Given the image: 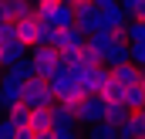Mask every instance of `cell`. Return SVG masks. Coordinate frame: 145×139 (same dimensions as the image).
Returning <instances> with one entry per match:
<instances>
[{"label":"cell","instance_id":"8fae6325","mask_svg":"<svg viewBox=\"0 0 145 139\" xmlns=\"http://www.w3.org/2000/svg\"><path fill=\"white\" fill-rule=\"evenodd\" d=\"M111 78L121 81V85H138V81H142V65H135V61L115 65V68H111Z\"/></svg>","mask_w":145,"mask_h":139},{"label":"cell","instance_id":"ac0fdd59","mask_svg":"<svg viewBox=\"0 0 145 139\" xmlns=\"http://www.w3.org/2000/svg\"><path fill=\"white\" fill-rule=\"evenodd\" d=\"M88 139H118V126L108 122V119H101V122L88 126Z\"/></svg>","mask_w":145,"mask_h":139},{"label":"cell","instance_id":"52a82bcc","mask_svg":"<svg viewBox=\"0 0 145 139\" xmlns=\"http://www.w3.org/2000/svg\"><path fill=\"white\" fill-rule=\"evenodd\" d=\"M128 51H132L128 37H125V34H115V37H111V44H108V51H105V58H101V61H105L108 68H115V65H125V61H132V58H128Z\"/></svg>","mask_w":145,"mask_h":139},{"label":"cell","instance_id":"6da1fadb","mask_svg":"<svg viewBox=\"0 0 145 139\" xmlns=\"http://www.w3.org/2000/svg\"><path fill=\"white\" fill-rule=\"evenodd\" d=\"M51 81V92H54V99L64 105H78L81 99H84V88L78 85V78H74V68H68V65H57V71L47 78Z\"/></svg>","mask_w":145,"mask_h":139},{"label":"cell","instance_id":"7c38bea8","mask_svg":"<svg viewBox=\"0 0 145 139\" xmlns=\"http://www.w3.org/2000/svg\"><path fill=\"white\" fill-rule=\"evenodd\" d=\"M31 75H34V65H31V58H20L17 65H7V68H3V81H17V85H24Z\"/></svg>","mask_w":145,"mask_h":139},{"label":"cell","instance_id":"9c48e42d","mask_svg":"<svg viewBox=\"0 0 145 139\" xmlns=\"http://www.w3.org/2000/svg\"><path fill=\"white\" fill-rule=\"evenodd\" d=\"M40 21H47V24H54V27H68V24H74V3H54L51 10H40L37 14Z\"/></svg>","mask_w":145,"mask_h":139},{"label":"cell","instance_id":"d4e9b609","mask_svg":"<svg viewBox=\"0 0 145 139\" xmlns=\"http://www.w3.org/2000/svg\"><path fill=\"white\" fill-rule=\"evenodd\" d=\"M118 3L128 17H142V10H145V0H118Z\"/></svg>","mask_w":145,"mask_h":139},{"label":"cell","instance_id":"44dd1931","mask_svg":"<svg viewBox=\"0 0 145 139\" xmlns=\"http://www.w3.org/2000/svg\"><path fill=\"white\" fill-rule=\"evenodd\" d=\"M7 119H10L17 129H24V126H31V109H27L24 102H17V105H10V109H7Z\"/></svg>","mask_w":145,"mask_h":139},{"label":"cell","instance_id":"d6a6232c","mask_svg":"<svg viewBox=\"0 0 145 139\" xmlns=\"http://www.w3.org/2000/svg\"><path fill=\"white\" fill-rule=\"evenodd\" d=\"M0 81H3V75H0Z\"/></svg>","mask_w":145,"mask_h":139},{"label":"cell","instance_id":"836d02e7","mask_svg":"<svg viewBox=\"0 0 145 139\" xmlns=\"http://www.w3.org/2000/svg\"><path fill=\"white\" fill-rule=\"evenodd\" d=\"M138 139H145V136H138Z\"/></svg>","mask_w":145,"mask_h":139},{"label":"cell","instance_id":"9a60e30c","mask_svg":"<svg viewBox=\"0 0 145 139\" xmlns=\"http://www.w3.org/2000/svg\"><path fill=\"white\" fill-rule=\"evenodd\" d=\"M27 51H31V44H24L20 37L3 41V68H7V65H17L20 58H27Z\"/></svg>","mask_w":145,"mask_h":139},{"label":"cell","instance_id":"e0dca14e","mask_svg":"<svg viewBox=\"0 0 145 139\" xmlns=\"http://www.w3.org/2000/svg\"><path fill=\"white\" fill-rule=\"evenodd\" d=\"M31 129H34V132H51V129H54L51 105H44V109H31Z\"/></svg>","mask_w":145,"mask_h":139},{"label":"cell","instance_id":"484cf974","mask_svg":"<svg viewBox=\"0 0 145 139\" xmlns=\"http://www.w3.org/2000/svg\"><path fill=\"white\" fill-rule=\"evenodd\" d=\"M128 58H132L135 65H142V68H145V41H135V44H132V51H128Z\"/></svg>","mask_w":145,"mask_h":139},{"label":"cell","instance_id":"83f0119b","mask_svg":"<svg viewBox=\"0 0 145 139\" xmlns=\"http://www.w3.org/2000/svg\"><path fill=\"white\" fill-rule=\"evenodd\" d=\"M51 136L54 139H78V129L74 126H68V129H51Z\"/></svg>","mask_w":145,"mask_h":139},{"label":"cell","instance_id":"4316f807","mask_svg":"<svg viewBox=\"0 0 145 139\" xmlns=\"http://www.w3.org/2000/svg\"><path fill=\"white\" fill-rule=\"evenodd\" d=\"M0 139H17V126L10 119H0Z\"/></svg>","mask_w":145,"mask_h":139},{"label":"cell","instance_id":"5b68a950","mask_svg":"<svg viewBox=\"0 0 145 139\" xmlns=\"http://www.w3.org/2000/svg\"><path fill=\"white\" fill-rule=\"evenodd\" d=\"M74 24H78L84 34L105 31V27H101V10H98L91 0H81V3H74Z\"/></svg>","mask_w":145,"mask_h":139},{"label":"cell","instance_id":"30bf717a","mask_svg":"<svg viewBox=\"0 0 145 139\" xmlns=\"http://www.w3.org/2000/svg\"><path fill=\"white\" fill-rule=\"evenodd\" d=\"M125 24H128V14L121 10V3H111V7L101 10V27H105V31L121 34V27H125Z\"/></svg>","mask_w":145,"mask_h":139},{"label":"cell","instance_id":"f546056e","mask_svg":"<svg viewBox=\"0 0 145 139\" xmlns=\"http://www.w3.org/2000/svg\"><path fill=\"white\" fill-rule=\"evenodd\" d=\"M138 115H142V119H145V105H142V109H138Z\"/></svg>","mask_w":145,"mask_h":139},{"label":"cell","instance_id":"4dcf8cb0","mask_svg":"<svg viewBox=\"0 0 145 139\" xmlns=\"http://www.w3.org/2000/svg\"><path fill=\"white\" fill-rule=\"evenodd\" d=\"M64 3H81V0H64Z\"/></svg>","mask_w":145,"mask_h":139},{"label":"cell","instance_id":"cb8c5ba5","mask_svg":"<svg viewBox=\"0 0 145 139\" xmlns=\"http://www.w3.org/2000/svg\"><path fill=\"white\" fill-rule=\"evenodd\" d=\"M125 92H128V85H121V81H115V78L101 88V95H105L108 102H125Z\"/></svg>","mask_w":145,"mask_h":139},{"label":"cell","instance_id":"ffe728a7","mask_svg":"<svg viewBox=\"0 0 145 139\" xmlns=\"http://www.w3.org/2000/svg\"><path fill=\"white\" fill-rule=\"evenodd\" d=\"M121 34L128 37V44H135V41H145V21H142V17H128V24L121 27Z\"/></svg>","mask_w":145,"mask_h":139},{"label":"cell","instance_id":"4fadbf2b","mask_svg":"<svg viewBox=\"0 0 145 139\" xmlns=\"http://www.w3.org/2000/svg\"><path fill=\"white\" fill-rule=\"evenodd\" d=\"M57 31H61V27H54V24H47V21H40V17H37L34 48H57Z\"/></svg>","mask_w":145,"mask_h":139},{"label":"cell","instance_id":"8992f818","mask_svg":"<svg viewBox=\"0 0 145 139\" xmlns=\"http://www.w3.org/2000/svg\"><path fill=\"white\" fill-rule=\"evenodd\" d=\"M31 65H34V75L51 78L57 71V65H61V51L57 48H34L31 51Z\"/></svg>","mask_w":145,"mask_h":139},{"label":"cell","instance_id":"ba28073f","mask_svg":"<svg viewBox=\"0 0 145 139\" xmlns=\"http://www.w3.org/2000/svg\"><path fill=\"white\" fill-rule=\"evenodd\" d=\"M84 41H88V34H84L78 24H68V27L57 31V51H81Z\"/></svg>","mask_w":145,"mask_h":139},{"label":"cell","instance_id":"3957f363","mask_svg":"<svg viewBox=\"0 0 145 139\" xmlns=\"http://www.w3.org/2000/svg\"><path fill=\"white\" fill-rule=\"evenodd\" d=\"M74 78L84 88V95H101V88L111 81V68L108 65H81V68H74Z\"/></svg>","mask_w":145,"mask_h":139},{"label":"cell","instance_id":"7a4b0ae2","mask_svg":"<svg viewBox=\"0 0 145 139\" xmlns=\"http://www.w3.org/2000/svg\"><path fill=\"white\" fill-rule=\"evenodd\" d=\"M20 102L27 105V109H44V105H54V92H51V81L44 78V75H31L27 81H24V95H20Z\"/></svg>","mask_w":145,"mask_h":139},{"label":"cell","instance_id":"1f68e13d","mask_svg":"<svg viewBox=\"0 0 145 139\" xmlns=\"http://www.w3.org/2000/svg\"><path fill=\"white\" fill-rule=\"evenodd\" d=\"M142 21H145V10H142Z\"/></svg>","mask_w":145,"mask_h":139},{"label":"cell","instance_id":"f1b7e54d","mask_svg":"<svg viewBox=\"0 0 145 139\" xmlns=\"http://www.w3.org/2000/svg\"><path fill=\"white\" fill-rule=\"evenodd\" d=\"M91 3H95L98 10H105V7H111V3H118V0H91Z\"/></svg>","mask_w":145,"mask_h":139},{"label":"cell","instance_id":"2e32d148","mask_svg":"<svg viewBox=\"0 0 145 139\" xmlns=\"http://www.w3.org/2000/svg\"><path fill=\"white\" fill-rule=\"evenodd\" d=\"M20 95H24V85H17V81H0V109L7 112L10 105L20 102Z\"/></svg>","mask_w":145,"mask_h":139},{"label":"cell","instance_id":"d6986e66","mask_svg":"<svg viewBox=\"0 0 145 139\" xmlns=\"http://www.w3.org/2000/svg\"><path fill=\"white\" fill-rule=\"evenodd\" d=\"M17 24V37L24 41V44H31L34 48V37H37V17H24V21H14Z\"/></svg>","mask_w":145,"mask_h":139},{"label":"cell","instance_id":"5bb4252c","mask_svg":"<svg viewBox=\"0 0 145 139\" xmlns=\"http://www.w3.org/2000/svg\"><path fill=\"white\" fill-rule=\"evenodd\" d=\"M138 136H145V119L138 112H132V115L118 126V139H138Z\"/></svg>","mask_w":145,"mask_h":139},{"label":"cell","instance_id":"7402d4cb","mask_svg":"<svg viewBox=\"0 0 145 139\" xmlns=\"http://www.w3.org/2000/svg\"><path fill=\"white\" fill-rule=\"evenodd\" d=\"M125 105L132 109V112H138L145 105V85L138 81V85H128V92H125Z\"/></svg>","mask_w":145,"mask_h":139},{"label":"cell","instance_id":"277c9868","mask_svg":"<svg viewBox=\"0 0 145 139\" xmlns=\"http://www.w3.org/2000/svg\"><path fill=\"white\" fill-rule=\"evenodd\" d=\"M105 112H108V99H105V95H84L81 102L74 105V115H78V122H84V126L101 122Z\"/></svg>","mask_w":145,"mask_h":139},{"label":"cell","instance_id":"603a6c76","mask_svg":"<svg viewBox=\"0 0 145 139\" xmlns=\"http://www.w3.org/2000/svg\"><path fill=\"white\" fill-rule=\"evenodd\" d=\"M128 115H132V109H128L125 102H108V112H105V119H108V122L121 126V122H125Z\"/></svg>","mask_w":145,"mask_h":139}]
</instances>
